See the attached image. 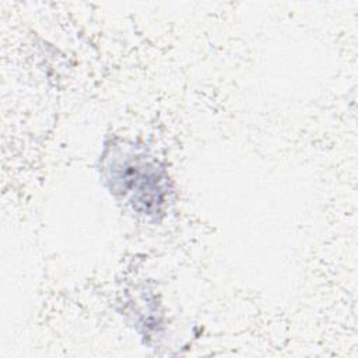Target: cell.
I'll list each match as a JSON object with an SVG mask.
<instances>
[{
    "label": "cell",
    "instance_id": "1",
    "mask_svg": "<svg viewBox=\"0 0 358 358\" xmlns=\"http://www.w3.org/2000/svg\"><path fill=\"white\" fill-rule=\"evenodd\" d=\"M112 180L117 190L129 197L136 208L151 214L159 210L164 203V189L159 171L141 158L127 157L112 168Z\"/></svg>",
    "mask_w": 358,
    "mask_h": 358
}]
</instances>
